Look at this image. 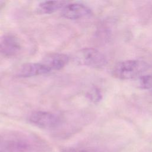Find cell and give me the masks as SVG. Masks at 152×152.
I'll return each mask as SVG.
<instances>
[{
  "label": "cell",
  "mask_w": 152,
  "mask_h": 152,
  "mask_svg": "<svg viewBox=\"0 0 152 152\" xmlns=\"http://www.w3.org/2000/svg\"><path fill=\"white\" fill-rule=\"evenodd\" d=\"M29 121L34 125L45 129L56 127L60 123L59 117L49 112L35 111L29 116Z\"/></svg>",
  "instance_id": "4"
},
{
  "label": "cell",
  "mask_w": 152,
  "mask_h": 152,
  "mask_svg": "<svg viewBox=\"0 0 152 152\" xmlns=\"http://www.w3.org/2000/svg\"><path fill=\"white\" fill-rule=\"evenodd\" d=\"M74 59L80 65L100 68L105 66L107 63L104 55L94 48H84L76 52Z\"/></svg>",
  "instance_id": "2"
},
{
  "label": "cell",
  "mask_w": 152,
  "mask_h": 152,
  "mask_svg": "<svg viewBox=\"0 0 152 152\" xmlns=\"http://www.w3.org/2000/svg\"><path fill=\"white\" fill-rule=\"evenodd\" d=\"M148 67V64L143 61L126 60L116 64L113 66L112 73L116 78L128 80L141 75Z\"/></svg>",
  "instance_id": "1"
},
{
  "label": "cell",
  "mask_w": 152,
  "mask_h": 152,
  "mask_svg": "<svg viewBox=\"0 0 152 152\" xmlns=\"http://www.w3.org/2000/svg\"><path fill=\"white\" fill-rule=\"evenodd\" d=\"M62 15L69 20L80 19L91 14V9L87 6L79 3L66 4L62 10Z\"/></svg>",
  "instance_id": "5"
},
{
  "label": "cell",
  "mask_w": 152,
  "mask_h": 152,
  "mask_svg": "<svg viewBox=\"0 0 152 152\" xmlns=\"http://www.w3.org/2000/svg\"><path fill=\"white\" fill-rule=\"evenodd\" d=\"M139 86L143 89L152 88V75H142L139 79Z\"/></svg>",
  "instance_id": "9"
},
{
  "label": "cell",
  "mask_w": 152,
  "mask_h": 152,
  "mask_svg": "<svg viewBox=\"0 0 152 152\" xmlns=\"http://www.w3.org/2000/svg\"><path fill=\"white\" fill-rule=\"evenodd\" d=\"M67 4L64 1H46L38 5L37 11L40 14H52L59 9H62Z\"/></svg>",
  "instance_id": "8"
},
{
  "label": "cell",
  "mask_w": 152,
  "mask_h": 152,
  "mask_svg": "<svg viewBox=\"0 0 152 152\" xmlns=\"http://www.w3.org/2000/svg\"><path fill=\"white\" fill-rule=\"evenodd\" d=\"M50 71L42 62L26 63L21 66L17 75L21 77H30L47 74Z\"/></svg>",
  "instance_id": "6"
},
{
  "label": "cell",
  "mask_w": 152,
  "mask_h": 152,
  "mask_svg": "<svg viewBox=\"0 0 152 152\" xmlns=\"http://www.w3.org/2000/svg\"><path fill=\"white\" fill-rule=\"evenodd\" d=\"M21 49L20 40L15 35L6 33L0 36V55L11 57L17 55Z\"/></svg>",
  "instance_id": "3"
},
{
  "label": "cell",
  "mask_w": 152,
  "mask_h": 152,
  "mask_svg": "<svg viewBox=\"0 0 152 152\" xmlns=\"http://www.w3.org/2000/svg\"><path fill=\"white\" fill-rule=\"evenodd\" d=\"M151 96H152V92H151Z\"/></svg>",
  "instance_id": "12"
},
{
  "label": "cell",
  "mask_w": 152,
  "mask_h": 152,
  "mask_svg": "<svg viewBox=\"0 0 152 152\" xmlns=\"http://www.w3.org/2000/svg\"><path fill=\"white\" fill-rule=\"evenodd\" d=\"M63 152H97L91 150H84V149H76L72 148H68L64 149Z\"/></svg>",
  "instance_id": "11"
},
{
  "label": "cell",
  "mask_w": 152,
  "mask_h": 152,
  "mask_svg": "<svg viewBox=\"0 0 152 152\" xmlns=\"http://www.w3.org/2000/svg\"><path fill=\"white\" fill-rule=\"evenodd\" d=\"M87 96L89 99L93 102H98L102 99V94L100 91L96 88H93L91 89L87 93Z\"/></svg>",
  "instance_id": "10"
},
{
  "label": "cell",
  "mask_w": 152,
  "mask_h": 152,
  "mask_svg": "<svg viewBox=\"0 0 152 152\" xmlns=\"http://www.w3.org/2000/svg\"><path fill=\"white\" fill-rule=\"evenodd\" d=\"M69 58L64 53H55L46 56L42 63L45 64L51 71L59 70L64 68L68 62Z\"/></svg>",
  "instance_id": "7"
}]
</instances>
